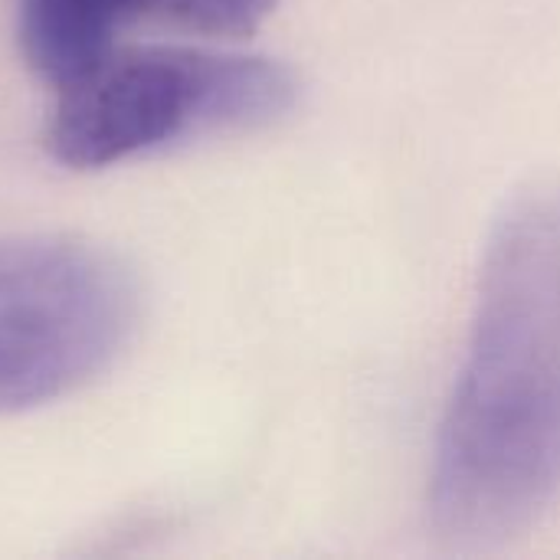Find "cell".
<instances>
[{
    "mask_svg": "<svg viewBox=\"0 0 560 560\" xmlns=\"http://www.w3.org/2000/svg\"><path fill=\"white\" fill-rule=\"evenodd\" d=\"M299 98V79L269 56L210 46H115L56 89L46 151L72 171L164 154L262 128Z\"/></svg>",
    "mask_w": 560,
    "mask_h": 560,
    "instance_id": "2",
    "label": "cell"
},
{
    "mask_svg": "<svg viewBox=\"0 0 560 560\" xmlns=\"http://www.w3.org/2000/svg\"><path fill=\"white\" fill-rule=\"evenodd\" d=\"M138 315V282L115 253L69 236L0 240V417L92 384Z\"/></svg>",
    "mask_w": 560,
    "mask_h": 560,
    "instance_id": "3",
    "label": "cell"
},
{
    "mask_svg": "<svg viewBox=\"0 0 560 560\" xmlns=\"http://www.w3.org/2000/svg\"><path fill=\"white\" fill-rule=\"evenodd\" d=\"M276 7L279 0H16V39L30 69L59 89L138 26L243 36Z\"/></svg>",
    "mask_w": 560,
    "mask_h": 560,
    "instance_id": "4",
    "label": "cell"
},
{
    "mask_svg": "<svg viewBox=\"0 0 560 560\" xmlns=\"http://www.w3.org/2000/svg\"><path fill=\"white\" fill-rule=\"evenodd\" d=\"M560 486V180L495 220L472 338L433 459V518L459 545L528 528Z\"/></svg>",
    "mask_w": 560,
    "mask_h": 560,
    "instance_id": "1",
    "label": "cell"
}]
</instances>
